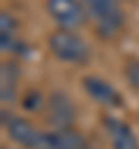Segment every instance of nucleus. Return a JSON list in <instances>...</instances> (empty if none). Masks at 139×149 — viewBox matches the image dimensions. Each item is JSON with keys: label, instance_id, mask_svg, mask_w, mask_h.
Returning a JSON list of instances; mask_svg holds the SVG:
<instances>
[{"label": "nucleus", "instance_id": "nucleus-7", "mask_svg": "<svg viewBox=\"0 0 139 149\" xmlns=\"http://www.w3.org/2000/svg\"><path fill=\"white\" fill-rule=\"evenodd\" d=\"M104 128H107L111 149H139V142H137L134 133H132L130 126L123 123L120 119H111V116H107V119H104Z\"/></svg>", "mask_w": 139, "mask_h": 149}, {"label": "nucleus", "instance_id": "nucleus-4", "mask_svg": "<svg viewBox=\"0 0 139 149\" xmlns=\"http://www.w3.org/2000/svg\"><path fill=\"white\" fill-rule=\"evenodd\" d=\"M2 123L9 133L12 140H16L19 144L28 147V149H37L39 147V140H42V133L28 123L25 119H19V116H9V114H2Z\"/></svg>", "mask_w": 139, "mask_h": 149}, {"label": "nucleus", "instance_id": "nucleus-3", "mask_svg": "<svg viewBox=\"0 0 139 149\" xmlns=\"http://www.w3.org/2000/svg\"><path fill=\"white\" fill-rule=\"evenodd\" d=\"M46 9L53 21L65 30L83 23V7L79 0H46Z\"/></svg>", "mask_w": 139, "mask_h": 149}, {"label": "nucleus", "instance_id": "nucleus-8", "mask_svg": "<svg viewBox=\"0 0 139 149\" xmlns=\"http://www.w3.org/2000/svg\"><path fill=\"white\" fill-rule=\"evenodd\" d=\"M49 112H51V121L58 123L60 128H70V123L74 121V107L70 98H65L63 93H53L49 98Z\"/></svg>", "mask_w": 139, "mask_h": 149}, {"label": "nucleus", "instance_id": "nucleus-1", "mask_svg": "<svg viewBox=\"0 0 139 149\" xmlns=\"http://www.w3.org/2000/svg\"><path fill=\"white\" fill-rule=\"evenodd\" d=\"M88 14L93 16L95 21V28L100 35L104 37H111L120 30L123 26V12L118 7L116 0H83Z\"/></svg>", "mask_w": 139, "mask_h": 149}, {"label": "nucleus", "instance_id": "nucleus-6", "mask_svg": "<svg viewBox=\"0 0 139 149\" xmlns=\"http://www.w3.org/2000/svg\"><path fill=\"white\" fill-rule=\"evenodd\" d=\"M83 88L88 91V95H90L93 100H97V102L104 105V107H120V105H123L120 93H118L109 81H104V79H100V77H86V79H83Z\"/></svg>", "mask_w": 139, "mask_h": 149}, {"label": "nucleus", "instance_id": "nucleus-12", "mask_svg": "<svg viewBox=\"0 0 139 149\" xmlns=\"http://www.w3.org/2000/svg\"><path fill=\"white\" fill-rule=\"evenodd\" d=\"M5 149H9V147H5Z\"/></svg>", "mask_w": 139, "mask_h": 149}, {"label": "nucleus", "instance_id": "nucleus-9", "mask_svg": "<svg viewBox=\"0 0 139 149\" xmlns=\"http://www.w3.org/2000/svg\"><path fill=\"white\" fill-rule=\"evenodd\" d=\"M16 79H19V74H16V68L14 65H2V100L7 102V100H12L14 98V91H16Z\"/></svg>", "mask_w": 139, "mask_h": 149}, {"label": "nucleus", "instance_id": "nucleus-11", "mask_svg": "<svg viewBox=\"0 0 139 149\" xmlns=\"http://www.w3.org/2000/svg\"><path fill=\"white\" fill-rule=\"evenodd\" d=\"M125 77L130 81V86L134 91H139V58H132L127 65H125Z\"/></svg>", "mask_w": 139, "mask_h": 149}, {"label": "nucleus", "instance_id": "nucleus-2", "mask_svg": "<svg viewBox=\"0 0 139 149\" xmlns=\"http://www.w3.org/2000/svg\"><path fill=\"white\" fill-rule=\"evenodd\" d=\"M49 47L65 63H83L88 58V47L83 44V40H79L74 33H70L65 28L56 30L49 37Z\"/></svg>", "mask_w": 139, "mask_h": 149}, {"label": "nucleus", "instance_id": "nucleus-10", "mask_svg": "<svg viewBox=\"0 0 139 149\" xmlns=\"http://www.w3.org/2000/svg\"><path fill=\"white\" fill-rule=\"evenodd\" d=\"M0 35H2V49H14V19L9 14H2Z\"/></svg>", "mask_w": 139, "mask_h": 149}, {"label": "nucleus", "instance_id": "nucleus-5", "mask_svg": "<svg viewBox=\"0 0 139 149\" xmlns=\"http://www.w3.org/2000/svg\"><path fill=\"white\" fill-rule=\"evenodd\" d=\"M37 149H86V142L76 130L58 128L53 133H42Z\"/></svg>", "mask_w": 139, "mask_h": 149}]
</instances>
